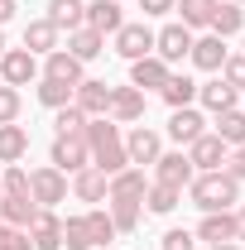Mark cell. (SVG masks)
<instances>
[{
    "mask_svg": "<svg viewBox=\"0 0 245 250\" xmlns=\"http://www.w3.org/2000/svg\"><path fill=\"white\" fill-rule=\"evenodd\" d=\"M82 135H87V149H92V168H101L106 178L121 173V168H130V159H125V135H121V125L111 121V116L87 121Z\"/></svg>",
    "mask_w": 245,
    "mask_h": 250,
    "instance_id": "6da1fadb",
    "label": "cell"
},
{
    "mask_svg": "<svg viewBox=\"0 0 245 250\" xmlns=\"http://www.w3.org/2000/svg\"><path fill=\"white\" fill-rule=\"evenodd\" d=\"M192 207H202V212H236V202H241V183L226 173V168H216V173H197L192 183Z\"/></svg>",
    "mask_w": 245,
    "mask_h": 250,
    "instance_id": "7a4b0ae2",
    "label": "cell"
},
{
    "mask_svg": "<svg viewBox=\"0 0 245 250\" xmlns=\"http://www.w3.org/2000/svg\"><path fill=\"white\" fill-rule=\"evenodd\" d=\"M29 197L39 202V207H58V202H67V173L62 168H53V164H43V168H34L29 173Z\"/></svg>",
    "mask_w": 245,
    "mask_h": 250,
    "instance_id": "3957f363",
    "label": "cell"
},
{
    "mask_svg": "<svg viewBox=\"0 0 245 250\" xmlns=\"http://www.w3.org/2000/svg\"><path fill=\"white\" fill-rule=\"evenodd\" d=\"M163 154V135L154 130V125H130V135H125V159H130V168H144L154 159Z\"/></svg>",
    "mask_w": 245,
    "mask_h": 250,
    "instance_id": "277c9868",
    "label": "cell"
},
{
    "mask_svg": "<svg viewBox=\"0 0 245 250\" xmlns=\"http://www.w3.org/2000/svg\"><path fill=\"white\" fill-rule=\"evenodd\" d=\"M48 164L62 168V173H77L92 164V149H87V135H53V149H48Z\"/></svg>",
    "mask_w": 245,
    "mask_h": 250,
    "instance_id": "5b68a950",
    "label": "cell"
},
{
    "mask_svg": "<svg viewBox=\"0 0 245 250\" xmlns=\"http://www.w3.org/2000/svg\"><path fill=\"white\" fill-rule=\"evenodd\" d=\"M192 39H197V34L187 29V24H163V29H154V58H163L168 67L183 62L187 53H192Z\"/></svg>",
    "mask_w": 245,
    "mask_h": 250,
    "instance_id": "8992f818",
    "label": "cell"
},
{
    "mask_svg": "<svg viewBox=\"0 0 245 250\" xmlns=\"http://www.w3.org/2000/svg\"><path fill=\"white\" fill-rule=\"evenodd\" d=\"M0 82L5 87H29V82H39V58H34L29 48H5L0 53Z\"/></svg>",
    "mask_w": 245,
    "mask_h": 250,
    "instance_id": "52a82bcc",
    "label": "cell"
},
{
    "mask_svg": "<svg viewBox=\"0 0 245 250\" xmlns=\"http://www.w3.org/2000/svg\"><path fill=\"white\" fill-rule=\"evenodd\" d=\"M197 178V168H192V159L183 149H168V154L154 159V183H168V188H187Z\"/></svg>",
    "mask_w": 245,
    "mask_h": 250,
    "instance_id": "ba28073f",
    "label": "cell"
},
{
    "mask_svg": "<svg viewBox=\"0 0 245 250\" xmlns=\"http://www.w3.org/2000/svg\"><path fill=\"white\" fill-rule=\"evenodd\" d=\"M72 106H77L87 121H96V116H106V111H111V87H106V82H96V77H82V82L72 87Z\"/></svg>",
    "mask_w": 245,
    "mask_h": 250,
    "instance_id": "9c48e42d",
    "label": "cell"
},
{
    "mask_svg": "<svg viewBox=\"0 0 245 250\" xmlns=\"http://www.w3.org/2000/svg\"><path fill=\"white\" fill-rule=\"evenodd\" d=\"M116 53H121L125 62H135V58H149L154 53V29L140 20V24H121L116 29Z\"/></svg>",
    "mask_w": 245,
    "mask_h": 250,
    "instance_id": "30bf717a",
    "label": "cell"
},
{
    "mask_svg": "<svg viewBox=\"0 0 245 250\" xmlns=\"http://www.w3.org/2000/svg\"><path fill=\"white\" fill-rule=\"evenodd\" d=\"M116 125H140L144 121V92L140 87H111V111H106Z\"/></svg>",
    "mask_w": 245,
    "mask_h": 250,
    "instance_id": "8fae6325",
    "label": "cell"
},
{
    "mask_svg": "<svg viewBox=\"0 0 245 250\" xmlns=\"http://www.w3.org/2000/svg\"><path fill=\"white\" fill-rule=\"evenodd\" d=\"M187 159H192V168H197V173H216V168L226 164V145L207 130V135H197V140L187 145Z\"/></svg>",
    "mask_w": 245,
    "mask_h": 250,
    "instance_id": "7c38bea8",
    "label": "cell"
},
{
    "mask_svg": "<svg viewBox=\"0 0 245 250\" xmlns=\"http://www.w3.org/2000/svg\"><path fill=\"white\" fill-rule=\"evenodd\" d=\"M34 217H39V202H34L29 192H5V197H0V221H5V226L29 231Z\"/></svg>",
    "mask_w": 245,
    "mask_h": 250,
    "instance_id": "4fadbf2b",
    "label": "cell"
},
{
    "mask_svg": "<svg viewBox=\"0 0 245 250\" xmlns=\"http://www.w3.org/2000/svg\"><path fill=\"white\" fill-rule=\"evenodd\" d=\"M29 241H34V250H62V217L39 207V217L29 221Z\"/></svg>",
    "mask_w": 245,
    "mask_h": 250,
    "instance_id": "5bb4252c",
    "label": "cell"
},
{
    "mask_svg": "<svg viewBox=\"0 0 245 250\" xmlns=\"http://www.w3.org/2000/svg\"><path fill=\"white\" fill-rule=\"evenodd\" d=\"M168 72H173V67H168V62L163 58H135L130 62V87H140V92H159V87H163V82H168Z\"/></svg>",
    "mask_w": 245,
    "mask_h": 250,
    "instance_id": "9a60e30c",
    "label": "cell"
},
{
    "mask_svg": "<svg viewBox=\"0 0 245 250\" xmlns=\"http://www.w3.org/2000/svg\"><path fill=\"white\" fill-rule=\"evenodd\" d=\"M192 236L207 241V246H226V241H236V212H202V221H197Z\"/></svg>",
    "mask_w": 245,
    "mask_h": 250,
    "instance_id": "2e32d148",
    "label": "cell"
},
{
    "mask_svg": "<svg viewBox=\"0 0 245 250\" xmlns=\"http://www.w3.org/2000/svg\"><path fill=\"white\" fill-rule=\"evenodd\" d=\"M48 24L58 34H72L87 24V0H48V15H43Z\"/></svg>",
    "mask_w": 245,
    "mask_h": 250,
    "instance_id": "e0dca14e",
    "label": "cell"
},
{
    "mask_svg": "<svg viewBox=\"0 0 245 250\" xmlns=\"http://www.w3.org/2000/svg\"><path fill=\"white\" fill-rule=\"evenodd\" d=\"M39 77H53V82H67V87H77L87 72H82V62L72 58L67 48H53V53L43 58V72H39Z\"/></svg>",
    "mask_w": 245,
    "mask_h": 250,
    "instance_id": "ac0fdd59",
    "label": "cell"
},
{
    "mask_svg": "<svg viewBox=\"0 0 245 250\" xmlns=\"http://www.w3.org/2000/svg\"><path fill=\"white\" fill-rule=\"evenodd\" d=\"M192 67H202V72H221V62H226V39H216V34H202V39H192Z\"/></svg>",
    "mask_w": 245,
    "mask_h": 250,
    "instance_id": "d6986e66",
    "label": "cell"
},
{
    "mask_svg": "<svg viewBox=\"0 0 245 250\" xmlns=\"http://www.w3.org/2000/svg\"><path fill=\"white\" fill-rule=\"evenodd\" d=\"M197 135H207V121H202V111H197V106H183V111H173V116H168V140L192 145Z\"/></svg>",
    "mask_w": 245,
    "mask_h": 250,
    "instance_id": "ffe728a7",
    "label": "cell"
},
{
    "mask_svg": "<svg viewBox=\"0 0 245 250\" xmlns=\"http://www.w3.org/2000/svg\"><path fill=\"white\" fill-rule=\"evenodd\" d=\"M144 192H149L144 168H121V173L106 178V197H140V202H144Z\"/></svg>",
    "mask_w": 245,
    "mask_h": 250,
    "instance_id": "44dd1931",
    "label": "cell"
},
{
    "mask_svg": "<svg viewBox=\"0 0 245 250\" xmlns=\"http://www.w3.org/2000/svg\"><path fill=\"white\" fill-rule=\"evenodd\" d=\"M197 101H202L212 116H221V111H236L241 92H236V87H226L221 77H212V82H202V87H197Z\"/></svg>",
    "mask_w": 245,
    "mask_h": 250,
    "instance_id": "7402d4cb",
    "label": "cell"
},
{
    "mask_svg": "<svg viewBox=\"0 0 245 250\" xmlns=\"http://www.w3.org/2000/svg\"><path fill=\"white\" fill-rule=\"evenodd\" d=\"M121 24H125L121 0H92V5H87V29H96V34H116Z\"/></svg>",
    "mask_w": 245,
    "mask_h": 250,
    "instance_id": "603a6c76",
    "label": "cell"
},
{
    "mask_svg": "<svg viewBox=\"0 0 245 250\" xmlns=\"http://www.w3.org/2000/svg\"><path fill=\"white\" fill-rule=\"evenodd\" d=\"M67 53H72L77 62H92V58H101V53H106V34L87 29V24H82V29H72V34H67Z\"/></svg>",
    "mask_w": 245,
    "mask_h": 250,
    "instance_id": "cb8c5ba5",
    "label": "cell"
},
{
    "mask_svg": "<svg viewBox=\"0 0 245 250\" xmlns=\"http://www.w3.org/2000/svg\"><path fill=\"white\" fill-rule=\"evenodd\" d=\"M159 96L168 101V111H183V106L197 101V82H192L187 72H168V82L159 87Z\"/></svg>",
    "mask_w": 245,
    "mask_h": 250,
    "instance_id": "d4e9b609",
    "label": "cell"
},
{
    "mask_svg": "<svg viewBox=\"0 0 245 250\" xmlns=\"http://www.w3.org/2000/svg\"><path fill=\"white\" fill-rule=\"evenodd\" d=\"M221 0H173V10H178V24L187 29H212V15Z\"/></svg>",
    "mask_w": 245,
    "mask_h": 250,
    "instance_id": "484cf974",
    "label": "cell"
},
{
    "mask_svg": "<svg viewBox=\"0 0 245 250\" xmlns=\"http://www.w3.org/2000/svg\"><path fill=\"white\" fill-rule=\"evenodd\" d=\"M24 48H29L34 58H48V53L58 48V29H53L48 20H29V24H24Z\"/></svg>",
    "mask_w": 245,
    "mask_h": 250,
    "instance_id": "4316f807",
    "label": "cell"
},
{
    "mask_svg": "<svg viewBox=\"0 0 245 250\" xmlns=\"http://www.w3.org/2000/svg\"><path fill=\"white\" fill-rule=\"evenodd\" d=\"M72 192H77V202H106V173L101 168H77L72 173Z\"/></svg>",
    "mask_w": 245,
    "mask_h": 250,
    "instance_id": "83f0119b",
    "label": "cell"
},
{
    "mask_svg": "<svg viewBox=\"0 0 245 250\" xmlns=\"http://www.w3.org/2000/svg\"><path fill=\"white\" fill-rule=\"evenodd\" d=\"M29 154V130L24 125H0V164H20V159Z\"/></svg>",
    "mask_w": 245,
    "mask_h": 250,
    "instance_id": "f1b7e54d",
    "label": "cell"
},
{
    "mask_svg": "<svg viewBox=\"0 0 245 250\" xmlns=\"http://www.w3.org/2000/svg\"><path fill=\"white\" fill-rule=\"evenodd\" d=\"M106 202H111L106 212H111V221H116V231H121V236H130V231L140 226V212H144V202H140V197H106Z\"/></svg>",
    "mask_w": 245,
    "mask_h": 250,
    "instance_id": "f546056e",
    "label": "cell"
},
{
    "mask_svg": "<svg viewBox=\"0 0 245 250\" xmlns=\"http://www.w3.org/2000/svg\"><path fill=\"white\" fill-rule=\"evenodd\" d=\"M216 140L226 145V149H236V145H245V111L236 106V111H221L216 116V130H212Z\"/></svg>",
    "mask_w": 245,
    "mask_h": 250,
    "instance_id": "4dcf8cb0",
    "label": "cell"
},
{
    "mask_svg": "<svg viewBox=\"0 0 245 250\" xmlns=\"http://www.w3.org/2000/svg\"><path fill=\"white\" fill-rule=\"evenodd\" d=\"M245 29V10L236 5V0H226V5H216V15H212V34L216 39H231V34H241Z\"/></svg>",
    "mask_w": 245,
    "mask_h": 250,
    "instance_id": "1f68e13d",
    "label": "cell"
},
{
    "mask_svg": "<svg viewBox=\"0 0 245 250\" xmlns=\"http://www.w3.org/2000/svg\"><path fill=\"white\" fill-rule=\"evenodd\" d=\"M178 202H183V188H168V183H149V192H144V207L154 217H168Z\"/></svg>",
    "mask_w": 245,
    "mask_h": 250,
    "instance_id": "d6a6232c",
    "label": "cell"
},
{
    "mask_svg": "<svg viewBox=\"0 0 245 250\" xmlns=\"http://www.w3.org/2000/svg\"><path fill=\"white\" fill-rule=\"evenodd\" d=\"M34 96H39L48 111H58V106H67V101H72V87H67V82H53V77H39Z\"/></svg>",
    "mask_w": 245,
    "mask_h": 250,
    "instance_id": "836d02e7",
    "label": "cell"
},
{
    "mask_svg": "<svg viewBox=\"0 0 245 250\" xmlns=\"http://www.w3.org/2000/svg\"><path fill=\"white\" fill-rule=\"evenodd\" d=\"M62 246L67 250H92V231H87V212L62 221Z\"/></svg>",
    "mask_w": 245,
    "mask_h": 250,
    "instance_id": "e575fe53",
    "label": "cell"
},
{
    "mask_svg": "<svg viewBox=\"0 0 245 250\" xmlns=\"http://www.w3.org/2000/svg\"><path fill=\"white\" fill-rule=\"evenodd\" d=\"M87 231H92V246H106V241H116V236H121V231H116V221H111V212H101V207L87 212Z\"/></svg>",
    "mask_w": 245,
    "mask_h": 250,
    "instance_id": "d590c367",
    "label": "cell"
},
{
    "mask_svg": "<svg viewBox=\"0 0 245 250\" xmlns=\"http://www.w3.org/2000/svg\"><path fill=\"white\" fill-rule=\"evenodd\" d=\"M53 130H58V135H82V130H87V116L67 101V106H58V111H53Z\"/></svg>",
    "mask_w": 245,
    "mask_h": 250,
    "instance_id": "8d00e7d4",
    "label": "cell"
},
{
    "mask_svg": "<svg viewBox=\"0 0 245 250\" xmlns=\"http://www.w3.org/2000/svg\"><path fill=\"white\" fill-rule=\"evenodd\" d=\"M221 82L236 87V92H245V53H226V62H221Z\"/></svg>",
    "mask_w": 245,
    "mask_h": 250,
    "instance_id": "74e56055",
    "label": "cell"
},
{
    "mask_svg": "<svg viewBox=\"0 0 245 250\" xmlns=\"http://www.w3.org/2000/svg\"><path fill=\"white\" fill-rule=\"evenodd\" d=\"M159 250H197V236H192L187 226H173V231H163Z\"/></svg>",
    "mask_w": 245,
    "mask_h": 250,
    "instance_id": "f35d334b",
    "label": "cell"
},
{
    "mask_svg": "<svg viewBox=\"0 0 245 250\" xmlns=\"http://www.w3.org/2000/svg\"><path fill=\"white\" fill-rule=\"evenodd\" d=\"M20 106H24V101H20V87H5V82H0V125L15 121V116H20Z\"/></svg>",
    "mask_w": 245,
    "mask_h": 250,
    "instance_id": "ab89813d",
    "label": "cell"
},
{
    "mask_svg": "<svg viewBox=\"0 0 245 250\" xmlns=\"http://www.w3.org/2000/svg\"><path fill=\"white\" fill-rule=\"evenodd\" d=\"M0 188H5V192H29V173H24L20 164H5V173H0Z\"/></svg>",
    "mask_w": 245,
    "mask_h": 250,
    "instance_id": "60d3db41",
    "label": "cell"
},
{
    "mask_svg": "<svg viewBox=\"0 0 245 250\" xmlns=\"http://www.w3.org/2000/svg\"><path fill=\"white\" fill-rule=\"evenodd\" d=\"M236 183H245V145H236V149H226V164H221Z\"/></svg>",
    "mask_w": 245,
    "mask_h": 250,
    "instance_id": "b9f144b4",
    "label": "cell"
},
{
    "mask_svg": "<svg viewBox=\"0 0 245 250\" xmlns=\"http://www.w3.org/2000/svg\"><path fill=\"white\" fill-rule=\"evenodd\" d=\"M5 250H34L29 231H10V241H5Z\"/></svg>",
    "mask_w": 245,
    "mask_h": 250,
    "instance_id": "7bdbcfd3",
    "label": "cell"
},
{
    "mask_svg": "<svg viewBox=\"0 0 245 250\" xmlns=\"http://www.w3.org/2000/svg\"><path fill=\"white\" fill-rule=\"evenodd\" d=\"M140 10H144V15H168L173 0H140Z\"/></svg>",
    "mask_w": 245,
    "mask_h": 250,
    "instance_id": "ee69618b",
    "label": "cell"
},
{
    "mask_svg": "<svg viewBox=\"0 0 245 250\" xmlns=\"http://www.w3.org/2000/svg\"><path fill=\"white\" fill-rule=\"evenodd\" d=\"M15 10H20V5H15V0H0V29H5V24H10V20H15Z\"/></svg>",
    "mask_w": 245,
    "mask_h": 250,
    "instance_id": "f6af8a7d",
    "label": "cell"
},
{
    "mask_svg": "<svg viewBox=\"0 0 245 250\" xmlns=\"http://www.w3.org/2000/svg\"><path fill=\"white\" fill-rule=\"evenodd\" d=\"M236 241H245V207H236Z\"/></svg>",
    "mask_w": 245,
    "mask_h": 250,
    "instance_id": "bcb514c9",
    "label": "cell"
},
{
    "mask_svg": "<svg viewBox=\"0 0 245 250\" xmlns=\"http://www.w3.org/2000/svg\"><path fill=\"white\" fill-rule=\"evenodd\" d=\"M10 231H15V226H5V221H0V250H5V241H10Z\"/></svg>",
    "mask_w": 245,
    "mask_h": 250,
    "instance_id": "7dc6e473",
    "label": "cell"
},
{
    "mask_svg": "<svg viewBox=\"0 0 245 250\" xmlns=\"http://www.w3.org/2000/svg\"><path fill=\"white\" fill-rule=\"evenodd\" d=\"M207 250H241V241H226V246H207Z\"/></svg>",
    "mask_w": 245,
    "mask_h": 250,
    "instance_id": "c3c4849f",
    "label": "cell"
},
{
    "mask_svg": "<svg viewBox=\"0 0 245 250\" xmlns=\"http://www.w3.org/2000/svg\"><path fill=\"white\" fill-rule=\"evenodd\" d=\"M0 53H5V29H0Z\"/></svg>",
    "mask_w": 245,
    "mask_h": 250,
    "instance_id": "681fc988",
    "label": "cell"
},
{
    "mask_svg": "<svg viewBox=\"0 0 245 250\" xmlns=\"http://www.w3.org/2000/svg\"><path fill=\"white\" fill-rule=\"evenodd\" d=\"M0 197H5V188H0Z\"/></svg>",
    "mask_w": 245,
    "mask_h": 250,
    "instance_id": "f907efd6",
    "label": "cell"
},
{
    "mask_svg": "<svg viewBox=\"0 0 245 250\" xmlns=\"http://www.w3.org/2000/svg\"><path fill=\"white\" fill-rule=\"evenodd\" d=\"M236 5H245V0H236Z\"/></svg>",
    "mask_w": 245,
    "mask_h": 250,
    "instance_id": "816d5d0a",
    "label": "cell"
},
{
    "mask_svg": "<svg viewBox=\"0 0 245 250\" xmlns=\"http://www.w3.org/2000/svg\"><path fill=\"white\" fill-rule=\"evenodd\" d=\"M241 34H245V29H241ZM241 53H245V48H241Z\"/></svg>",
    "mask_w": 245,
    "mask_h": 250,
    "instance_id": "f5cc1de1",
    "label": "cell"
},
{
    "mask_svg": "<svg viewBox=\"0 0 245 250\" xmlns=\"http://www.w3.org/2000/svg\"><path fill=\"white\" fill-rule=\"evenodd\" d=\"M241 111H245V106H241Z\"/></svg>",
    "mask_w": 245,
    "mask_h": 250,
    "instance_id": "db71d44e",
    "label": "cell"
}]
</instances>
